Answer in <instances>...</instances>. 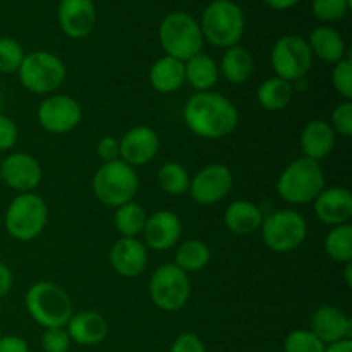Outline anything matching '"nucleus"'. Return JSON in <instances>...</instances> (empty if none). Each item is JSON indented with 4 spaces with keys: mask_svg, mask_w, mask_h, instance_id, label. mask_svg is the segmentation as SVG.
<instances>
[{
    "mask_svg": "<svg viewBox=\"0 0 352 352\" xmlns=\"http://www.w3.org/2000/svg\"><path fill=\"white\" fill-rule=\"evenodd\" d=\"M311 330L325 346L351 339L352 322L342 309L336 306H322L311 315Z\"/></svg>",
    "mask_w": 352,
    "mask_h": 352,
    "instance_id": "nucleus-20",
    "label": "nucleus"
},
{
    "mask_svg": "<svg viewBox=\"0 0 352 352\" xmlns=\"http://www.w3.org/2000/svg\"><path fill=\"white\" fill-rule=\"evenodd\" d=\"M0 352H30V346L23 337L2 336L0 337Z\"/></svg>",
    "mask_w": 352,
    "mask_h": 352,
    "instance_id": "nucleus-42",
    "label": "nucleus"
},
{
    "mask_svg": "<svg viewBox=\"0 0 352 352\" xmlns=\"http://www.w3.org/2000/svg\"><path fill=\"white\" fill-rule=\"evenodd\" d=\"M110 265L120 277H140L148 265L146 246L136 237H120L110 250Z\"/></svg>",
    "mask_w": 352,
    "mask_h": 352,
    "instance_id": "nucleus-19",
    "label": "nucleus"
},
{
    "mask_svg": "<svg viewBox=\"0 0 352 352\" xmlns=\"http://www.w3.org/2000/svg\"><path fill=\"white\" fill-rule=\"evenodd\" d=\"M327 254L337 263H349L352 260V227L351 223L333 227L325 239Z\"/></svg>",
    "mask_w": 352,
    "mask_h": 352,
    "instance_id": "nucleus-31",
    "label": "nucleus"
},
{
    "mask_svg": "<svg viewBox=\"0 0 352 352\" xmlns=\"http://www.w3.org/2000/svg\"><path fill=\"white\" fill-rule=\"evenodd\" d=\"M65 327H67L71 342L79 344V346H98L109 333L107 320L98 311H91V309L72 313Z\"/></svg>",
    "mask_w": 352,
    "mask_h": 352,
    "instance_id": "nucleus-21",
    "label": "nucleus"
},
{
    "mask_svg": "<svg viewBox=\"0 0 352 352\" xmlns=\"http://www.w3.org/2000/svg\"><path fill=\"white\" fill-rule=\"evenodd\" d=\"M160 45L168 57L186 62L201 52L203 34L199 23L188 12H172L158 28Z\"/></svg>",
    "mask_w": 352,
    "mask_h": 352,
    "instance_id": "nucleus-5",
    "label": "nucleus"
},
{
    "mask_svg": "<svg viewBox=\"0 0 352 352\" xmlns=\"http://www.w3.org/2000/svg\"><path fill=\"white\" fill-rule=\"evenodd\" d=\"M351 9V0H313V14L323 23L340 21Z\"/></svg>",
    "mask_w": 352,
    "mask_h": 352,
    "instance_id": "nucleus-35",
    "label": "nucleus"
},
{
    "mask_svg": "<svg viewBox=\"0 0 352 352\" xmlns=\"http://www.w3.org/2000/svg\"><path fill=\"white\" fill-rule=\"evenodd\" d=\"M138 188L140 181L136 170L120 158L103 164L93 177V192L100 203L110 208H119L133 201Z\"/></svg>",
    "mask_w": 352,
    "mask_h": 352,
    "instance_id": "nucleus-6",
    "label": "nucleus"
},
{
    "mask_svg": "<svg viewBox=\"0 0 352 352\" xmlns=\"http://www.w3.org/2000/svg\"><path fill=\"white\" fill-rule=\"evenodd\" d=\"M120 160L131 167L150 164L160 150V138L151 127L138 126L127 131L119 141Z\"/></svg>",
    "mask_w": 352,
    "mask_h": 352,
    "instance_id": "nucleus-15",
    "label": "nucleus"
},
{
    "mask_svg": "<svg viewBox=\"0 0 352 352\" xmlns=\"http://www.w3.org/2000/svg\"><path fill=\"white\" fill-rule=\"evenodd\" d=\"M0 175L9 188L21 192H31L41 181V167L28 153H12L0 164Z\"/></svg>",
    "mask_w": 352,
    "mask_h": 352,
    "instance_id": "nucleus-16",
    "label": "nucleus"
},
{
    "mask_svg": "<svg viewBox=\"0 0 352 352\" xmlns=\"http://www.w3.org/2000/svg\"><path fill=\"white\" fill-rule=\"evenodd\" d=\"M82 110L69 95H52L38 107V122L52 134H65L81 122Z\"/></svg>",
    "mask_w": 352,
    "mask_h": 352,
    "instance_id": "nucleus-13",
    "label": "nucleus"
},
{
    "mask_svg": "<svg viewBox=\"0 0 352 352\" xmlns=\"http://www.w3.org/2000/svg\"><path fill=\"white\" fill-rule=\"evenodd\" d=\"M144 236V243L155 251H168L179 243L182 234L181 219L174 212L160 210L150 215L141 232Z\"/></svg>",
    "mask_w": 352,
    "mask_h": 352,
    "instance_id": "nucleus-17",
    "label": "nucleus"
},
{
    "mask_svg": "<svg viewBox=\"0 0 352 352\" xmlns=\"http://www.w3.org/2000/svg\"><path fill=\"white\" fill-rule=\"evenodd\" d=\"M17 143V127L12 119L0 113V151H7Z\"/></svg>",
    "mask_w": 352,
    "mask_h": 352,
    "instance_id": "nucleus-40",
    "label": "nucleus"
},
{
    "mask_svg": "<svg viewBox=\"0 0 352 352\" xmlns=\"http://www.w3.org/2000/svg\"><path fill=\"white\" fill-rule=\"evenodd\" d=\"M2 103H3V100H2V91H0V110H2Z\"/></svg>",
    "mask_w": 352,
    "mask_h": 352,
    "instance_id": "nucleus-47",
    "label": "nucleus"
},
{
    "mask_svg": "<svg viewBox=\"0 0 352 352\" xmlns=\"http://www.w3.org/2000/svg\"><path fill=\"white\" fill-rule=\"evenodd\" d=\"M189 177L188 170L177 162H167L158 170V184L167 195L182 196L189 191Z\"/></svg>",
    "mask_w": 352,
    "mask_h": 352,
    "instance_id": "nucleus-32",
    "label": "nucleus"
},
{
    "mask_svg": "<svg viewBox=\"0 0 352 352\" xmlns=\"http://www.w3.org/2000/svg\"><path fill=\"white\" fill-rule=\"evenodd\" d=\"M258 102L268 112H280L287 109L292 100V85L282 78H268L258 88Z\"/></svg>",
    "mask_w": 352,
    "mask_h": 352,
    "instance_id": "nucleus-28",
    "label": "nucleus"
},
{
    "mask_svg": "<svg viewBox=\"0 0 352 352\" xmlns=\"http://www.w3.org/2000/svg\"><path fill=\"white\" fill-rule=\"evenodd\" d=\"M210 261V250L203 241H184L175 251V267L186 274H192L205 268Z\"/></svg>",
    "mask_w": 352,
    "mask_h": 352,
    "instance_id": "nucleus-29",
    "label": "nucleus"
},
{
    "mask_svg": "<svg viewBox=\"0 0 352 352\" xmlns=\"http://www.w3.org/2000/svg\"><path fill=\"white\" fill-rule=\"evenodd\" d=\"M346 265V270H344V275H346V284H347V287H351L352 285V265H351V261L349 263H344Z\"/></svg>",
    "mask_w": 352,
    "mask_h": 352,
    "instance_id": "nucleus-46",
    "label": "nucleus"
},
{
    "mask_svg": "<svg viewBox=\"0 0 352 352\" xmlns=\"http://www.w3.org/2000/svg\"><path fill=\"white\" fill-rule=\"evenodd\" d=\"M333 89L339 93L346 102L352 100V62L349 57H344L336 64L332 71Z\"/></svg>",
    "mask_w": 352,
    "mask_h": 352,
    "instance_id": "nucleus-36",
    "label": "nucleus"
},
{
    "mask_svg": "<svg viewBox=\"0 0 352 352\" xmlns=\"http://www.w3.org/2000/svg\"><path fill=\"white\" fill-rule=\"evenodd\" d=\"M41 347L45 352H67L71 347V337L64 327L45 329L41 336Z\"/></svg>",
    "mask_w": 352,
    "mask_h": 352,
    "instance_id": "nucleus-37",
    "label": "nucleus"
},
{
    "mask_svg": "<svg viewBox=\"0 0 352 352\" xmlns=\"http://www.w3.org/2000/svg\"><path fill=\"white\" fill-rule=\"evenodd\" d=\"M96 153L98 157L102 158L103 164L107 162H113V160H119L120 158V150H119V140L112 136H105L98 141L96 144Z\"/></svg>",
    "mask_w": 352,
    "mask_h": 352,
    "instance_id": "nucleus-41",
    "label": "nucleus"
},
{
    "mask_svg": "<svg viewBox=\"0 0 352 352\" xmlns=\"http://www.w3.org/2000/svg\"><path fill=\"white\" fill-rule=\"evenodd\" d=\"M316 217L327 226H344L352 219V195L346 188H325L313 201Z\"/></svg>",
    "mask_w": 352,
    "mask_h": 352,
    "instance_id": "nucleus-18",
    "label": "nucleus"
},
{
    "mask_svg": "<svg viewBox=\"0 0 352 352\" xmlns=\"http://www.w3.org/2000/svg\"><path fill=\"white\" fill-rule=\"evenodd\" d=\"M263 2L267 3L270 9L287 10V9H292V7H294L299 0H263Z\"/></svg>",
    "mask_w": 352,
    "mask_h": 352,
    "instance_id": "nucleus-45",
    "label": "nucleus"
},
{
    "mask_svg": "<svg viewBox=\"0 0 352 352\" xmlns=\"http://www.w3.org/2000/svg\"><path fill=\"white\" fill-rule=\"evenodd\" d=\"M253 69L254 62L250 52L236 45V47H230L226 50L219 71H222L223 78L232 85H243L251 78Z\"/></svg>",
    "mask_w": 352,
    "mask_h": 352,
    "instance_id": "nucleus-27",
    "label": "nucleus"
},
{
    "mask_svg": "<svg viewBox=\"0 0 352 352\" xmlns=\"http://www.w3.org/2000/svg\"><path fill=\"white\" fill-rule=\"evenodd\" d=\"M146 219V210L138 203L129 201L116 208L113 223H116V229L119 230L122 237H138L143 232Z\"/></svg>",
    "mask_w": 352,
    "mask_h": 352,
    "instance_id": "nucleus-30",
    "label": "nucleus"
},
{
    "mask_svg": "<svg viewBox=\"0 0 352 352\" xmlns=\"http://www.w3.org/2000/svg\"><path fill=\"white\" fill-rule=\"evenodd\" d=\"M325 189V174L318 162L302 157L291 162L277 181V192L292 205H308Z\"/></svg>",
    "mask_w": 352,
    "mask_h": 352,
    "instance_id": "nucleus-3",
    "label": "nucleus"
},
{
    "mask_svg": "<svg viewBox=\"0 0 352 352\" xmlns=\"http://www.w3.org/2000/svg\"><path fill=\"white\" fill-rule=\"evenodd\" d=\"M24 302L31 318L43 329L65 327L72 316L71 298L54 282L41 280L31 285Z\"/></svg>",
    "mask_w": 352,
    "mask_h": 352,
    "instance_id": "nucleus-4",
    "label": "nucleus"
},
{
    "mask_svg": "<svg viewBox=\"0 0 352 352\" xmlns=\"http://www.w3.org/2000/svg\"><path fill=\"white\" fill-rule=\"evenodd\" d=\"M24 55L26 54L19 41L7 36L0 38V72L12 74V72L19 71Z\"/></svg>",
    "mask_w": 352,
    "mask_h": 352,
    "instance_id": "nucleus-33",
    "label": "nucleus"
},
{
    "mask_svg": "<svg viewBox=\"0 0 352 352\" xmlns=\"http://www.w3.org/2000/svg\"><path fill=\"white\" fill-rule=\"evenodd\" d=\"M333 133H339L340 136L349 138L352 134V102H344L333 109L332 112V126Z\"/></svg>",
    "mask_w": 352,
    "mask_h": 352,
    "instance_id": "nucleus-38",
    "label": "nucleus"
},
{
    "mask_svg": "<svg viewBox=\"0 0 352 352\" xmlns=\"http://www.w3.org/2000/svg\"><path fill=\"white\" fill-rule=\"evenodd\" d=\"M203 40H208L213 47H236L244 34L246 19L244 12L232 0H213L206 6L201 16Z\"/></svg>",
    "mask_w": 352,
    "mask_h": 352,
    "instance_id": "nucleus-2",
    "label": "nucleus"
},
{
    "mask_svg": "<svg viewBox=\"0 0 352 352\" xmlns=\"http://www.w3.org/2000/svg\"><path fill=\"white\" fill-rule=\"evenodd\" d=\"M48 222V206L34 192H21L10 201L6 212V229L17 241H33L40 236Z\"/></svg>",
    "mask_w": 352,
    "mask_h": 352,
    "instance_id": "nucleus-7",
    "label": "nucleus"
},
{
    "mask_svg": "<svg viewBox=\"0 0 352 352\" xmlns=\"http://www.w3.org/2000/svg\"><path fill=\"white\" fill-rule=\"evenodd\" d=\"M239 112L236 105L220 93L199 91L184 107V122L191 133L203 140H222L237 126Z\"/></svg>",
    "mask_w": 352,
    "mask_h": 352,
    "instance_id": "nucleus-1",
    "label": "nucleus"
},
{
    "mask_svg": "<svg viewBox=\"0 0 352 352\" xmlns=\"http://www.w3.org/2000/svg\"><path fill=\"white\" fill-rule=\"evenodd\" d=\"M65 64L60 57L45 50L26 54L19 71V81L28 91L34 95L54 93L65 79Z\"/></svg>",
    "mask_w": 352,
    "mask_h": 352,
    "instance_id": "nucleus-8",
    "label": "nucleus"
},
{
    "mask_svg": "<svg viewBox=\"0 0 352 352\" xmlns=\"http://www.w3.org/2000/svg\"><path fill=\"white\" fill-rule=\"evenodd\" d=\"M311 54L325 62L337 64L346 57V41L342 34L330 26H318L309 33L308 40Z\"/></svg>",
    "mask_w": 352,
    "mask_h": 352,
    "instance_id": "nucleus-24",
    "label": "nucleus"
},
{
    "mask_svg": "<svg viewBox=\"0 0 352 352\" xmlns=\"http://www.w3.org/2000/svg\"><path fill=\"white\" fill-rule=\"evenodd\" d=\"M150 298L162 311H179L191 298V280L174 263L162 265L150 278Z\"/></svg>",
    "mask_w": 352,
    "mask_h": 352,
    "instance_id": "nucleus-10",
    "label": "nucleus"
},
{
    "mask_svg": "<svg viewBox=\"0 0 352 352\" xmlns=\"http://www.w3.org/2000/svg\"><path fill=\"white\" fill-rule=\"evenodd\" d=\"M272 67L277 78L285 81H299L313 65V54L308 41L298 34H287L275 41L270 55Z\"/></svg>",
    "mask_w": 352,
    "mask_h": 352,
    "instance_id": "nucleus-11",
    "label": "nucleus"
},
{
    "mask_svg": "<svg viewBox=\"0 0 352 352\" xmlns=\"http://www.w3.org/2000/svg\"><path fill=\"white\" fill-rule=\"evenodd\" d=\"M234 184L232 172L222 164H210L203 167L189 182L191 198L198 205L210 206L222 201Z\"/></svg>",
    "mask_w": 352,
    "mask_h": 352,
    "instance_id": "nucleus-12",
    "label": "nucleus"
},
{
    "mask_svg": "<svg viewBox=\"0 0 352 352\" xmlns=\"http://www.w3.org/2000/svg\"><path fill=\"white\" fill-rule=\"evenodd\" d=\"M150 82L155 91L172 93L177 91L186 82L184 62L174 57H160L150 69Z\"/></svg>",
    "mask_w": 352,
    "mask_h": 352,
    "instance_id": "nucleus-25",
    "label": "nucleus"
},
{
    "mask_svg": "<svg viewBox=\"0 0 352 352\" xmlns=\"http://www.w3.org/2000/svg\"><path fill=\"white\" fill-rule=\"evenodd\" d=\"M10 287H12V274L7 265L0 263V299L10 291Z\"/></svg>",
    "mask_w": 352,
    "mask_h": 352,
    "instance_id": "nucleus-43",
    "label": "nucleus"
},
{
    "mask_svg": "<svg viewBox=\"0 0 352 352\" xmlns=\"http://www.w3.org/2000/svg\"><path fill=\"white\" fill-rule=\"evenodd\" d=\"M186 81L199 91H210L219 81V65L210 55L196 54L184 62Z\"/></svg>",
    "mask_w": 352,
    "mask_h": 352,
    "instance_id": "nucleus-26",
    "label": "nucleus"
},
{
    "mask_svg": "<svg viewBox=\"0 0 352 352\" xmlns=\"http://www.w3.org/2000/svg\"><path fill=\"white\" fill-rule=\"evenodd\" d=\"M261 237L265 246L275 253H289L305 243L308 226L301 213L294 210H278L263 219Z\"/></svg>",
    "mask_w": 352,
    "mask_h": 352,
    "instance_id": "nucleus-9",
    "label": "nucleus"
},
{
    "mask_svg": "<svg viewBox=\"0 0 352 352\" xmlns=\"http://www.w3.org/2000/svg\"><path fill=\"white\" fill-rule=\"evenodd\" d=\"M0 337H2V333H0Z\"/></svg>",
    "mask_w": 352,
    "mask_h": 352,
    "instance_id": "nucleus-48",
    "label": "nucleus"
},
{
    "mask_svg": "<svg viewBox=\"0 0 352 352\" xmlns=\"http://www.w3.org/2000/svg\"><path fill=\"white\" fill-rule=\"evenodd\" d=\"M170 352H206V347L196 333H181L172 344Z\"/></svg>",
    "mask_w": 352,
    "mask_h": 352,
    "instance_id": "nucleus-39",
    "label": "nucleus"
},
{
    "mask_svg": "<svg viewBox=\"0 0 352 352\" xmlns=\"http://www.w3.org/2000/svg\"><path fill=\"white\" fill-rule=\"evenodd\" d=\"M323 352H352V340L344 339L339 340V342H333L325 346V351Z\"/></svg>",
    "mask_w": 352,
    "mask_h": 352,
    "instance_id": "nucleus-44",
    "label": "nucleus"
},
{
    "mask_svg": "<svg viewBox=\"0 0 352 352\" xmlns=\"http://www.w3.org/2000/svg\"><path fill=\"white\" fill-rule=\"evenodd\" d=\"M263 219L265 217L260 206L248 199L232 201L227 206L226 215H223L227 229L236 236H250V234L256 232L263 223Z\"/></svg>",
    "mask_w": 352,
    "mask_h": 352,
    "instance_id": "nucleus-23",
    "label": "nucleus"
},
{
    "mask_svg": "<svg viewBox=\"0 0 352 352\" xmlns=\"http://www.w3.org/2000/svg\"><path fill=\"white\" fill-rule=\"evenodd\" d=\"M301 150L309 160H322L336 146V133L325 120H311L301 133Z\"/></svg>",
    "mask_w": 352,
    "mask_h": 352,
    "instance_id": "nucleus-22",
    "label": "nucleus"
},
{
    "mask_svg": "<svg viewBox=\"0 0 352 352\" xmlns=\"http://www.w3.org/2000/svg\"><path fill=\"white\" fill-rule=\"evenodd\" d=\"M325 344L311 330H294L284 340V352H323Z\"/></svg>",
    "mask_w": 352,
    "mask_h": 352,
    "instance_id": "nucleus-34",
    "label": "nucleus"
},
{
    "mask_svg": "<svg viewBox=\"0 0 352 352\" xmlns=\"http://www.w3.org/2000/svg\"><path fill=\"white\" fill-rule=\"evenodd\" d=\"M58 26L72 40L86 38L96 23V7L93 0H60L57 10Z\"/></svg>",
    "mask_w": 352,
    "mask_h": 352,
    "instance_id": "nucleus-14",
    "label": "nucleus"
}]
</instances>
